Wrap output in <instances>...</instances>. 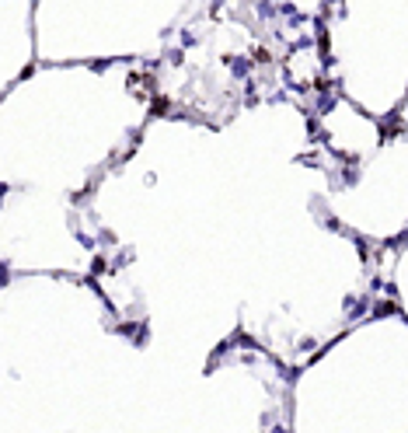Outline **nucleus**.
I'll list each match as a JSON object with an SVG mask.
<instances>
[{"label":"nucleus","mask_w":408,"mask_h":433,"mask_svg":"<svg viewBox=\"0 0 408 433\" xmlns=\"http://www.w3.org/2000/svg\"><path fill=\"white\" fill-rule=\"evenodd\" d=\"M255 63H269V53L266 49H255Z\"/></svg>","instance_id":"f257e3e1"}]
</instances>
